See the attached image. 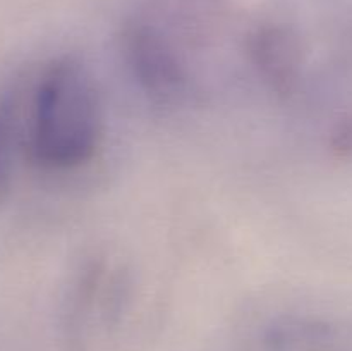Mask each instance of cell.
<instances>
[{"label": "cell", "instance_id": "4", "mask_svg": "<svg viewBox=\"0 0 352 351\" xmlns=\"http://www.w3.org/2000/svg\"><path fill=\"white\" fill-rule=\"evenodd\" d=\"M337 332L325 322L313 319H282L267 332L270 351H336Z\"/></svg>", "mask_w": 352, "mask_h": 351}, {"label": "cell", "instance_id": "2", "mask_svg": "<svg viewBox=\"0 0 352 351\" xmlns=\"http://www.w3.org/2000/svg\"><path fill=\"white\" fill-rule=\"evenodd\" d=\"M131 74L153 102L179 105L188 95L189 76L170 41L148 24H133L122 38Z\"/></svg>", "mask_w": 352, "mask_h": 351}, {"label": "cell", "instance_id": "6", "mask_svg": "<svg viewBox=\"0 0 352 351\" xmlns=\"http://www.w3.org/2000/svg\"><path fill=\"white\" fill-rule=\"evenodd\" d=\"M330 148L339 157L352 153V109L347 110L333 126L330 134Z\"/></svg>", "mask_w": 352, "mask_h": 351}, {"label": "cell", "instance_id": "5", "mask_svg": "<svg viewBox=\"0 0 352 351\" xmlns=\"http://www.w3.org/2000/svg\"><path fill=\"white\" fill-rule=\"evenodd\" d=\"M19 155V138L10 96L0 98V202L9 195Z\"/></svg>", "mask_w": 352, "mask_h": 351}, {"label": "cell", "instance_id": "3", "mask_svg": "<svg viewBox=\"0 0 352 351\" xmlns=\"http://www.w3.org/2000/svg\"><path fill=\"white\" fill-rule=\"evenodd\" d=\"M248 57L258 78L278 96H291L305 74V48L291 28L267 24L248 40Z\"/></svg>", "mask_w": 352, "mask_h": 351}, {"label": "cell", "instance_id": "1", "mask_svg": "<svg viewBox=\"0 0 352 351\" xmlns=\"http://www.w3.org/2000/svg\"><path fill=\"white\" fill-rule=\"evenodd\" d=\"M19 151L50 171H69L95 155L102 138L98 92L88 69L72 57L52 61L26 98L9 95Z\"/></svg>", "mask_w": 352, "mask_h": 351}]
</instances>
